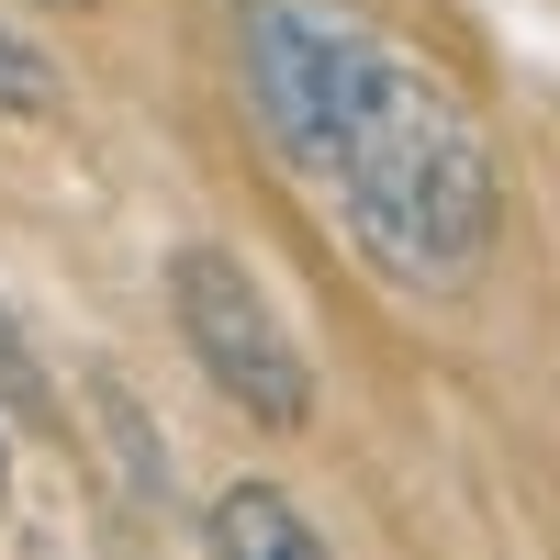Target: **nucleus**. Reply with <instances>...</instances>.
Segmentation results:
<instances>
[{
  "label": "nucleus",
  "instance_id": "obj_1",
  "mask_svg": "<svg viewBox=\"0 0 560 560\" xmlns=\"http://www.w3.org/2000/svg\"><path fill=\"white\" fill-rule=\"evenodd\" d=\"M325 202H337L348 247L415 303H459L471 280L493 269L504 236V168H493V135L482 113L459 102L438 68L382 57L359 90V113L325 158Z\"/></svg>",
  "mask_w": 560,
  "mask_h": 560
},
{
  "label": "nucleus",
  "instance_id": "obj_2",
  "mask_svg": "<svg viewBox=\"0 0 560 560\" xmlns=\"http://www.w3.org/2000/svg\"><path fill=\"white\" fill-rule=\"evenodd\" d=\"M393 45L382 23H359L348 0H236V90H247V124L280 168L325 179L337 158V135L359 113L370 68H382Z\"/></svg>",
  "mask_w": 560,
  "mask_h": 560
},
{
  "label": "nucleus",
  "instance_id": "obj_3",
  "mask_svg": "<svg viewBox=\"0 0 560 560\" xmlns=\"http://www.w3.org/2000/svg\"><path fill=\"white\" fill-rule=\"evenodd\" d=\"M168 314H179V337H191L202 359V382L247 415V427H314V359L303 337L280 325V303L258 292V269L236 247H179L168 258Z\"/></svg>",
  "mask_w": 560,
  "mask_h": 560
},
{
  "label": "nucleus",
  "instance_id": "obj_4",
  "mask_svg": "<svg viewBox=\"0 0 560 560\" xmlns=\"http://www.w3.org/2000/svg\"><path fill=\"white\" fill-rule=\"evenodd\" d=\"M202 538H213V560H337L280 482H224L213 516H202Z\"/></svg>",
  "mask_w": 560,
  "mask_h": 560
},
{
  "label": "nucleus",
  "instance_id": "obj_5",
  "mask_svg": "<svg viewBox=\"0 0 560 560\" xmlns=\"http://www.w3.org/2000/svg\"><path fill=\"white\" fill-rule=\"evenodd\" d=\"M57 102H68V79L45 68V45H34V34H12V23H0V113H12V124H45V113H57Z\"/></svg>",
  "mask_w": 560,
  "mask_h": 560
},
{
  "label": "nucleus",
  "instance_id": "obj_6",
  "mask_svg": "<svg viewBox=\"0 0 560 560\" xmlns=\"http://www.w3.org/2000/svg\"><path fill=\"white\" fill-rule=\"evenodd\" d=\"M0 404L23 415V427H57V393H45V359L23 348V325L0 314Z\"/></svg>",
  "mask_w": 560,
  "mask_h": 560
},
{
  "label": "nucleus",
  "instance_id": "obj_7",
  "mask_svg": "<svg viewBox=\"0 0 560 560\" xmlns=\"http://www.w3.org/2000/svg\"><path fill=\"white\" fill-rule=\"evenodd\" d=\"M0 482H12V459H0Z\"/></svg>",
  "mask_w": 560,
  "mask_h": 560
},
{
  "label": "nucleus",
  "instance_id": "obj_8",
  "mask_svg": "<svg viewBox=\"0 0 560 560\" xmlns=\"http://www.w3.org/2000/svg\"><path fill=\"white\" fill-rule=\"evenodd\" d=\"M57 12H79V0H57Z\"/></svg>",
  "mask_w": 560,
  "mask_h": 560
}]
</instances>
